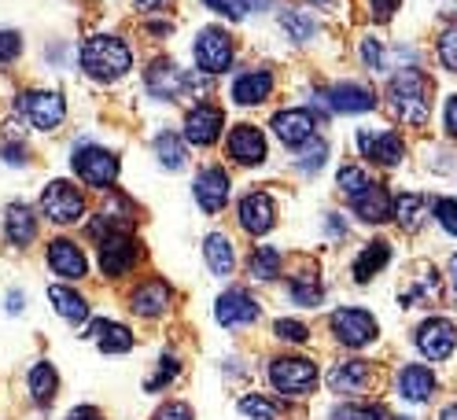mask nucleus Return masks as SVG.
<instances>
[{"mask_svg": "<svg viewBox=\"0 0 457 420\" xmlns=\"http://www.w3.org/2000/svg\"><path fill=\"white\" fill-rule=\"evenodd\" d=\"M450 284H453V292H457V255L450 259Z\"/></svg>", "mask_w": 457, "mask_h": 420, "instance_id": "6e6d98bb", "label": "nucleus"}, {"mask_svg": "<svg viewBox=\"0 0 457 420\" xmlns=\"http://www.w3.org/2000/svg\"><path fill=\"white\" fill-rule=\"evenodd\" d=\"M155 420H195V413L188 402H166L155 409Z\"/></svg>", "mask_w": 457, "mask_h": 420, "instance_id": "a18cd8bd", "label": "nucleus"}, {"mask_svg": "<svg viewBox=\"0 0 457 420\" xmlns=\"http://www.w3.org/2000/svg\"><path fill=\"white\" fill-rule=\"evenodd\" d=\"M439 60H443L446 70L457 74V34H443V41H439Z\"/></svg>", "mask_w": 457, "mask_h": 420, "instance_id": "49530a36", "label": "nucleus"}, {"mask_svg": "<svg viewBox=\"0 0 457 420\" xmlns=\"http://www.w3.org/2000/svg\"><path fill=\"white\" fill-rule=\"evenodd\" d=\"M424 218H428V200H424V195H417V192L395 195V221L406 233H417L424 226Z\"/></svg>", "mask_w": 457, "mask_h": 420, "instance_id": "c85d7f7f", "label": "nucleus"}, {"mask_svg": "<svg viewBox=\"0 0 457 420\" xmlns=\"http://www.w3.org/2000/svg\"><path fill=\"white\" fill-rule=\"evenodd\" d=\"M148 89L159 100H178L185 89H192V78L185 70H178L174 60H155L152 70H148Z\"/></svg>", "mask_w": 457, "mask_h": 420, "instance_id": "dca6fc26", "label": "nucleus"}, {"mask_svg": "<svg viewBox=\"0 0 457 420\" xmlns=\"http://www.w3.org/2000/svg\"><path fill=\"white\" fill-rule=\"evenodd\" d=\"M270 126H273L280 144H288V148H299V144H310L313 140V119H310V111H303V107L277 111Z\"/></svg>", "mask_w": 457, "mask_h": 420, "instance_id": "f8f14e48", "label": "nucleus"}, {"mask_svg": "<svg viewBox=\"0 0 457 420\" xmlns=\"http://www.w3.org/2000/svg\"><path fill=\"white\" fill-rule=\"evenodd\" d=\"M280 262H284L280 247H254V255H251V262H247V273H251L254 280H273V276L280 273Z\"/></svg>", "mask_w": 457, "mask_h": 420, "instance_id": "473e14b6", "label": "nucleus"}, {"mask_svg": "<svg viewBox=\"0 0 457 420\" xmlns=\"http://www.w3.org/2000/svg\"><path fill=\"white\" fill-rule=\"evenodd\" d=\"M361 60H365L369 67H373V70H380V67H384V52H380V41H373V37H369V41H361Z\"/></svg>", "mask_w": 457, "mask_h": 420, "instance_id": "09e8293b", "label": "nucleus"}, {"mask_svg": "<svg viewBox=\"0 0 457 420\" xmlns=\"http://www.w3.org/2000/svg\"><path fill=\"white\" fill-rule=\"evenodd\" d=\"M336 185L351 195V200H358V195L369 188V177H365V170H358V166H343V170L336 174Z\"/></svg>", "mask_w": 457, "mask_h": 420, "instance_id": "58836bf2", "label": "nucleus"}, {"mask_svg": "<svg viewBox=\"0 0 457 420\" xmlns=\"http://www.w3.org/2000/svg\"><path fill=\"white\" fill-rule=\"evenodd\" d=\"M155 152H159V162L166 166V170H181L185 166V144L174 133H159L155 136Z\"/></svg>", "mask_w": 457, "mask_h": 420, "instance_id": "72a5a7b5", "label": "nucleus"}, {"mask_svg": "<svg viewBox=\"0 0 457 420\" xmlns=\"http://www.w3.org/2000/svg\"><path fill=\"white\" fill-rule=\"evenodd\" d=\"M332 332H336V340L343 343V347H351V350H358V347H369L377 340V317L373 314H365V310H358V306H343V310H336L332 314Z\"/></svg>", "mask_w": 457, "mask_h": 420, "instance_id": "20e7f679", "label": "nucleus"}, {"mask_svg": "<svg viewBox=\"0 0 457 420\" xmlns=\"http://www.w3.org/2000/svg\"><path fill=\"white\" fill-rule=\"evenodd\" d=\"M81 67L89 70L96 81H114L122 78L129 67H133V52L122 37H111V34H100V37H89L81 48Z\"/></svg>", "mask_w": 457, "mask_h": 420, "instance_id": "f03ea898", "label": "nucleus"}, {"mask_svg": "<svg viewBox=\"0 0 457 420\" xmlns=\"http://www.w3.org/2000/svg\"><path fill=\"white\" fill-rule=\"evenodd\" d=\"M277 221V207L266 192H247L240 200V226L251 233V236H266Z\"/></svg>", "mask_w": 457, "mask_h": 420, "instance_id": "ddd939ff", "label": "nucleus"}, {"mask_svg": "<svg viewBox=\"0 0 457 420\" xmlns=\"http://www.w3.org/2000/svg\"><path fill=\"white\" fill-rule=\"evenodd\" d=\"M207 8H214V12H221V15H228V19H244L247 12H262V8H270L273 0H204Z\"/></svg>", "mask_w": 457, "mask_h": 420, "instance_id": "c9c22d12", "label": "nucleus"}, {"mask_svg": "<svg viewBox=\"0 0 457 420\" xmlns=\"http://www.w3.org/2000/svg\"><path fill=\"white\" fill-rule=\"evenodd\" d=\"M22 302H26L22 292H12V295H8V314H22Z\"/></svg>", "mask_w": 457, "mask_h": 420, "instance_id": "5fc2aeb1", "label": "nucleus"}, {"mask_svg": "<svg viewBox=\"0 0 457 420\" xmlns=\"http://www.w3.org/2000/svg\"><path fill=\"white\" fill-rule=\"evenodd\" d=\"M55 391H60V376H55V366L52 361H37L30 369V395L37 406H52Z\"/></svg>", "mask_w": 457, "mask_h": 420, "instance_id": "2f4dec72", "label": "nucleus"}, {"mask_svg": "<svg viewBox=\"0 0 457 420\" xmlns=\"http://www.w3.org/2000/svg\"><path fill=\"white\" fill-rule=\"evenodd\" d=\"M67 420H104V413L100 409H93V406H78V409H71V416Z\"/></svg>", "mask_w": 457, "mask_h": 420, "instance_id": "3c124183", "label": "nucleus"}, {"mask_svg": "<svg viewBox=\"0 0 457 420\" xmlns=\"http://www.w3.org/2000/svg\"><path fill=\"white\" fill-rule=\"evenodd\" d=\"M280 26L292 34V41H310V34H313V19L306 12H295V8H288L280 15Z\"/></svg>", "mask_w": 457, "mask_h": 420, "instance_id": "4c0bfd02", "label": "nucleus"}, {"mask_svg": "<svg viewBox=\"0 0 457 420\" xmlns=\"http://www.w3.org/2000/svg\"><path fill=\"white\" fill-rule=\"evenodd\" d=\"M221 126H225V115L214 103H195L185 115V136L192 140V144H199V148L214 144V140L221 136Z\"/></svg>", "mask_w": 457, "mask_h": 420, "instance_id": "9d476101", "label": "nucleus"}, {"mask_svg": "<svg viewBox=\"0 0 457 420\" xmlns=\"http://www.w3.org/2000/svg\"><path fill=\"white\" fill-rule=\"evenodd\" d=\"M174 376H178V358H170V354H166V358L159 361V373L148 380V391H159V387H166V383L174 380Z\"/></svg>", "mask_w": 457, "mask_h": 420, "instance_id": "c03bdc74", "label": "nucleus"}, {"mask_svg": "<svg viewBox=\"0 0 457 420\" xmlns=\"http://www.w3.org/2000/svg\"><path fill=\"white\" fill-rule=\"evenodd\" d=\"M4 236L15 247H30L37 240V218H34V210L22 207V203L8 207V214H4Z\"/></svg>", "mask_w": 457, "mask_h": 420, "instance_id": "a878e982", "label": "nucleus"}, {"mask_svg": "<svg viewBox=\"0 0 457 420\" xmlns=\"http://www.w3.org/2000/svg\"><path fill=\"white\" fill-rule=\"evenodd\" d=\"M240 413L251 420H277V402L266 395H244L240 399Z\"/></svg>", "mask_w": 457, "mask_h": 420, "instance_id": "e433bc0d", "label": "nucleus"}, {"mask_svg": "<svg viewBox=\"0 0 457 420\" xmlns=\"http://www.w3.org/2000/svg\"><path fill=\"white\" fill-rule=\"evenodd\" d=\"M369 4H373L369 12H373V19H377V22H387V19L398 12V4H403V0H369Z\"/></svg>", "mask_w": 457, "mask_h": 420, "instance_id": "8fccbe9b", "label": "nucleus"}, {"mask_svg": "<svg viewBox=\"0 0 457 420\" xmlns=\"http://www.w3.org/2000/svg\"><path fill=\"white\" fill-rule=\"evenodd\" d=\"M332 420H387L384 406H336Z\"/></svg>", "mask_w": 457, "mask_h": 420, "instance_id": "a19ab883", "label": "nucleus"}, {"mask_svg": "<svg viewBox=\"0 0 457 420\" xmlns=\"http://www.w3.org/2000/svg\"><path fill=\"white\" fill-rule=\"evenodd\" d=\"M48 299H52L55 314H60L63 321H71V325H85V321H89V302H85L74 288H67V284H52V288H48Z\"/></svg>", "mask_w": 457, "mask_h": 420, "instance_id": "bb28decb", "label": "nucleus"}, {"mask_svg": "<svg viewBox=\"0 0 457 420\" xmlns=\"http://www.w3.org/2000/svg\"><path fill=\"white\" fill-rule=\"evenodd\" d=\"M228 63H233V37L221 34L218 26L199 34L195 41V67L204 74H221Z\"/></svg>", "mask_w": 457, "mask_h": 420, "instance_id": "1a4fd4ad", "label": "nucleus"}, {"mask_svg": "<svg viewBox=\"0 0 457 420\" xmlns=\"http://www.w3.org/2000/svg\"><path fill=\"white\" fill-rule=\"evenodd\" d=\"M93 340H96V347L104 354H126V350H133V332L126 325H119V321H96L93 325Z\"/></svg>", "mask_w": 457, "mask_h": 420, "instance_id": "cd10ccee", "label": "nucleus"}, {"mask_svg": "<svg viewBox=\"0 0 457 420\" xmlns=\"http://www.w3.org/2000/svg\"><path fill=\"white\" fill-rule=\"evenodd\" d=\"M387 262H391V247H387V240H373V243H369L361 255L354 259V280H358V284H365V280H373Z\"/></svg>", "mask_w": 457, "mask_h": 420, "instance_id": "c756f323", "label": "nucleus"}, {"mask_svg": "<svg viewBox=\"0 0 457 420\" xmlns=\"http://www.w3.org/2000/svg\"><path fill=\"white\" fill-rule=\"evenodd\" d=\"M446 129H450V136H457V96L446 100Z\"/></svg>", "mask_w": 457, "mask_h": 420, "instance_id": "603ef678", "label": "nucleus"}, {"mask_svg": "<svg viewBox=\"0 0 457 420\" xmlns=\"http://www.w3.org/2000/svg\"><path fill=\"white\" fill-rule=\"evenodd\" d=\"M270 383L273 391L288 399H303L318 387V366L310 358H273L270 361Z\"/></svg>", "mask_w": 457, "mask_h": 420, "instance_id": "7ed1b4c3", "label": "nucleus"}, {"mask_svg": "<svg viewBox=\"0 0 457 420\" xmlns=\"http://www.w3.org/2000/svg\"><path fill=\"white\" fill-rule=\"evenodd\" d=\"M453 347H457V328H453V321H446V317H428V321H420V328H417V350H420L428 361H446V358L453 354Z\"/></svg>", "mask_w": 457, "mask_h": 420, "instance_id": "0eeeda50", "label": "nucleus"}, {"mask_svg": "<svg viewBox=\"0 0 457 420\" xmlns=\"http://www.w3.org/2000/svg\"><path fill=\"white\" fill-rule=\"evenodd\" d=\"M439 420H457V402H453V406H446V409H443V416H439Z\"/></svg>", "mask_w": 457, "mask_h": 420, "instance_id": "4d7b16f0", "label": "nucleus"}, {"mask_svg": "<svg viewBox=\"0 0 457 420\" xmlns=\"http://www.w3.org/2000/svg\"><path fill=\"white\" fill-rule=\"evenodd\" d=\"M273 332H277V340H284V343H306L310 340V328L303 321H292V317H280L273 325Z\"/></svg>", "mask_w": 457, "mask_h": 420, "instance_id": "79ce46f5", "label": "nucleus"}, {"mask_svg": "<svg viewBox=\"0 0 457 420\" xmlns=\"http://www.w3.org/2000/svg\"><path fill=\"white\" fill-rule=\"evenodd\" d=\"M41 210L55 226H71V221H78L85 214V195L71 181H52L41 192Z\"/></svg>", "mask_w": 457, "mask_h": 420, "instance_id": "39448f33", "label": "nucleus"}, {"mask_svg": "<svg viewBox=\"0 0 457 420\" xmlns=\"http://www.w3.org/2000/svg\"><path fill=\"white\" fill-rule=\"evenodd\" d=\"M325 96H328L332 111H339V115H361V111L377 107V93L369 86H358V81H343V86L328 89Z\"/></svg>", "mask_w": 457, "mask_h": 420, "instance_id": "6ab92c4d", "label": "nucleus"}, {"mask_svg": "<svg viewBox=\"0 0 457 420\" xmlns=\"http://www.w3.org/2000/svg\"><path fill=\"white\" fill-rule=\"evenodd\" d=\"M22 111L30 115V122L37 129H55L67 115V103H63L60 93H30L22 100Z\"/></svg>", "mask_w": 457, "mask_h": 420, "instance_id": "aec40b11", "label": "nucleus"}, {"mask_svg": "<svg viewBox=\"0 0 457 420\" xmlns=\"http://www.w3.org/2000/svg\"><path fill=\"white\" fill-rule=\"evenodd\" d=\"M228 155L244 166H259L266 159V140L254 126H237L228 133Z\"/></svg>", "mask_w": 457, "mask_h": 420, "instance_id": "4be33fe9", "label": "nucleus"}, {"mask_svg": "<svg viewBox=\"0 0 457 420\" xmlns=\"http://www.w3.org/2000/svg\"><path fill=\"white\" fill-rule=\"evenodd\" d=\"M166 306H170V288L162 280H145V284L129 295V310L140 317H159V314H166Z\"/></svg>", "mask_w": 457, "mask_h": 420, "instance_id": "5701e85b", "label": "nucleus"}, {"mask_svg": "<svg viewBox=\"0 0 457 420\" xmlns=\"http://www.w3.org/2000/svg\"><path fill=\"white\" fill-rule=\"evenodd\" d=\"M387 96H391L395 115L406 126H424L428 115H432V81L420 70H398L387 81Z\"/></svg>", "mask_w": 457, "mask_h": 420, "instance_id": "f257e3e1", "label": "nucleus"}, {"mask_svg": "<svg viewBox=\"0 0 457 420\" xmlns=\"http://www.w3.org/2000/svg\"><path fill=\"white\" fill-rule=\"evenodd\" d=\"M358 148H361L365 159H373L380 166H398L403 162V152H406L403 140H398V133H391V129H380V133L361 129L358 133Z\"/></svg>", "mask_w": 457, "mask_h": 420, "instance_id": "4468645a", "label": "nucleus"}, {"mask_svg": "<svg viewBox=\"0 0 457 420\" xmlns=\"http://www.w3.org/2000/svg\"><path fill=\"white\" fill-rule=\"evenodd\" d=\"M292 299H295L299 306H318V302L325 299V292H321V284H318V276H313V273H299V276H292Z\"/></svg>", "mask_w": 457, "mask_h": 420, "instance_id": "f704fd0d", "label": "nucleus"}, {"mask_svg": "<svg viewBox=\"0 0 457 420\" xmlns=\"http://www.w3.org/2000/svg\"><path fill=\"white\" fill-rule=\"evenodd\" d=\"M436 391V373L428 366H406L398 373V395L406 402H428Z\"/></svg>", "mask_w": 457, "mask_h": 420, "instance_id": "393cba45", "label": "nucleus"}, {"mask_svg": "<svg viewBox=\"0 0 457 420\" xmlns=\"http://www.w3.org/2000/svg\"><path fill=\"white\" fill-rule=\"evenodd\" d=\"M369 380H373V369H369V361H358V358L336 361L325 376L328 391H336V395H358V391H365Z\"/></svg>", "mask_w": 457, "mask_h": 420, "instance_id": "2eb2a0df", "label": "nucleus"}, {"mask_svg": "<svg viewBox=\"0 0 457 420\" xmlns=\"http://www.w3.org/2000/svg\"><path fill=\"white\" fill-rule=\"evenodd\" d=\"M270 93H273V74L270 70H247L233 81V100L240 107L262 103V100H270Z\"/></svg>", "mask_w": 457, "mask_h": 420, "instance_id": "b1692460", "label": "nucleus"}, {"mask_svg": "<svg viewBox=\"0 0 457 420\" xmlns=\"http://www.w3.org/2000/svg\"><path fill=\"white\" fill-rule=\"evenodd\" d=\"M195 200L207 214H218L228 203V174L221 166H207V170L195 177Z\"/></svg>", "mask_w": 457, "mask_h": 420, "instance_id": "a211bd4d", "label": "nucleus"}, {"mask_svg": "<svg viewBox=\"0 0 457 420\" xmlns=\"http://www.w3.org/2000/svg\"><path fill=\"white\" fill-rule=\"evenodd\" d=\"M48 266H52L55 276H63V280H81L85 269H89V262H85L81 247L74 240H52L48 243Z\"/></svg>", "mask_w": 457, "mask_h": 420, "instance_id": "412c9836", "label": "nucleus"}, {"mask_svg": "<svg viewBox=\"0 0 457 420\" xmlns=\"http://www.w3.org/2000/svg\"><path fill=\"white\" fill-rule=\"evenodd\" d=\"M436 218L450 236H457V200H436Z\"/></svg>", "mask_w": 457, "mask_h": 420, "instance_id": "37998d69", "label": "nucleus"}, {"mask_svg": "<svg viewBox=\"0 0 457 420\" xmlns=\"http://www.w3.org/2000/svg\"><path fill=\"white\" fill-rule=\"evenodd\" d=\"M74 170L85 185H93V188H111L114 177H119V159H114L111 152L104 148H93V144H85L74 152Z\"/></svg>", "mask_w": 457, "mask_h": 420, "instance_id": "423d86ee", "label": "nucleus"}, {"mask_svg": "<svg viewBox=\"0 0 457 420\" xmlns=\"http://www.w3.org/2000/svg\"><path fill=\"white\" fill-rule=\"evenodd\" d=\"M398 420H410V416H398Z\"/></svg>", "mask_w": 457, "mask_h": 420, "instance_id": "13d9d810", "label": "nucleus"}, {"mask_svg": "<svg viewBox=\"0 0 457 420\" xmlns=\"http://www.w3.org/2000/svg\"><path fill=\"white\" fill-rule=\"evenodd\" d=\"M133 4H137L140 12H162V8L174 4V0H133Z\"/></svg>", "mask_w": 457, "mask_h": 420, "instance_id": "864d4df0", "label": "nucleus"}, {"mask_svg": "<svg viewBox=\"0 0 457 420\" xmlns=\"http://www.w3.org/2000/svg\"><path fill=\"white\" fill-rule=\"evenodd\" d=\"M214 317H218V325H225V328L254 325V321H259V302H254L244 288H233V292H225V295L214 302Z\"/></svg>", "mask_w": 457, "mask_h": 420, "instance_id": "9b49d317", "label": "nucleus"}, {"mask_svg": "<svg viewBox=\"0 0 457 420\" xmlns=\"http://www.w3.org/2000/svg\"><path fill=\"white\" fill-rule=\"evenodd\" d=\"M140 259V243L129 233H111L100 240V269L104 276H126Z\"/></svg>", "mask_w": 457, "mask_h": 420, "instance_id": "6e6552de", "label": "nucleus"}, {"mask_svg": "<svg viewBox=\"0 0 457 420\" xmlns=\"http://www.w3.org/2000/svg\"><path fill=\"white\" fill-rule=\"evenodd\" d=\"M351 207L361 221H369V226H384V221L395 218V200L384 185H369L358 200H351Z\"/></svg>", "mask_w": 457, "mask_h": 420, "instance_id": "f3484780", "label": "nucleus"}, {"mask_svg": "<svg viewBox=\"0 0 457 420\" xmlns=\"http://www.w3.org/2000/svg\"><path fill=\"white\" fill-rule=\"evenodd\" d=\"M204 255H207V266H211L214 276H228V273H233V266H237L233 243H228V236H221V233H211V236H207Z\"/></svg>", "mask_w": 457, "mask_h": 420, "instance_id": "7c9ffc66", "label": "nucleus"}, {"mask_svg": "<svg viewBox=\"0 0 457 420\" xmlns=\"http://www.w3.org/2000/svg\"><path fill=\"white\" fill-rule=\"evenodd\" d=\"M19 48H22L19 34H12V30H0V63L15 60V55H19Z\"/></svg>", "mask_w": 457, "mask_h": 420, "instance_id": "de8ad7c7", "label": "nucleus"}, {"mask_svg": "<svg viewBox=\"0 0 457 420\" xmlns=\"http://www.w3.org/2000/svg\"><path fill=\"white\" fill-rule=\"evenodd\" d=\"M325 159H328V144L321 136H313L310 140V148L299 155V170H306V174H318L321 166H325Z\"/></svg>", "mask_w": 457, "mask_h": 420, "instance_id": "ea45409f", "label": "nucleus"}]
</instances>
